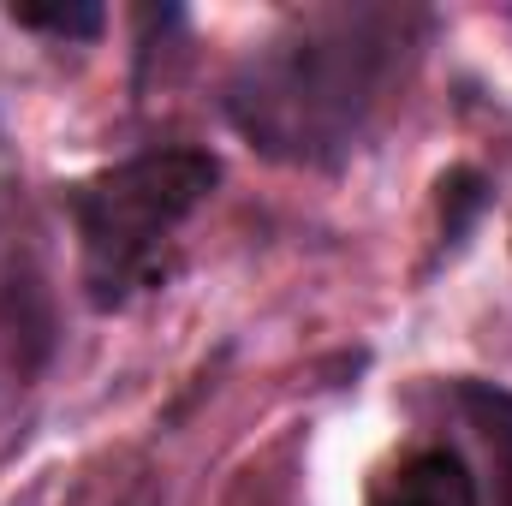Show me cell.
<instances>
[{"instance_id":"cell-1","label":"cell","mask_w":512,"mask_h":506,"mask_svg":"<svg viewBox=\"0 0 512 506\" xmlns=\"http://www.w3.org/2000/svg\"><path fill=\"white\" fill-rule=\"evenodd\" d=\"M411 6H310L292 12L227 78L233 131L286 167H334L376 126L423 42Z\"/></svg>"},{"instance_id":"cell-2","label":"cell","mask_w":512,"mask_h":506,"mask_svg":"<svg viewBox=\"0 0 512 506\" xmlns=\"http://www.w3.org/2000/svg\"><path fill=\"white\" fill-rule=\"evenodd\" d=\"M215 179L221 167L209 149H143L78 179L66 209L84 256V298L96 310H126L137 292H149L167 245L209 203Z\"/></svg>"},{"instance_id":"cell-3","label":"cell","mask_w":512,"mask_h":506,"mask_svg":"<svg viewBox=\"0 0 512 506\" xmlns=\"http://www.w3.org/2000/svg\"><path fill=\"white\" fill-rule=\"evenodd\" d=\"M54 352V304L30 227L0 209V393H24Z\"/></svg>"},{"instance_id":"cell-4","label":"cell","mask_w":512,"mask_h":506,"mask_svg":"<svg viewBox=\"0 0 512 506\" xmlns=\"http://www.w3.org/2000/svg\"><path fill=\"white\" fill-rule=\"evenodd\" d=\"M370 506H483V489H477V471L465 465V453L435 441V447L405 453L376 483Z\"/></svg>"},{"instance_id":"cell-5","label":"cell","mask_w":512,"mask_h":506,"mask_svg":"<svg viewBox=\"0 0 512 506\" xmlns=\"http://www.w3.org/2000/svg\"><path fill=\"white\" fill-rule=\"evenodd\" d=\"M459 405L471 435L489 453V477H495V501L512 506V393L495 381H459Z\"/></svg>"},{"instance_id":"cell-6","label":"cell","mask_w":512,"mask_h":506,"mask_svg":"<svg viewBox=\"0 0 512 506\" xmlns=\"http://www.w3.org/2000/svg\"><path fill=\"white\" fill-rule=\"evenodd\" d=\"M12 24L54 30V36H96L108 18H102V6H12Z\"/></svg>"}]
</instances>
